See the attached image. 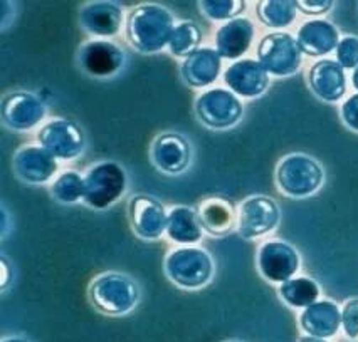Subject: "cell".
Wrapping results in <instances>:
<instances>
[{
  "label": "cell",
  "mask_w": 358,
  "mask_h": 342,
  "mask_svg": "<svg viewBox=\"0 0 358 342\" xmlns=\"http://www.w3.org/2000/svg\"><path fill=\"white\" fill-rule=\"evenodd\" d=\"M173 14L158 3H141L128 14L124 22L127 40L141 54H155L165 49L172 39Z\"/></svg>",
  "instance_id": "6da1fadb"
},
{
  "label": "cell",
  "mask_w": 358,
  "mask_h": 342,
  "mask_svg": "<svg viewBox=\"0 0 358 342\" xmlns=\"http://www.w3.org/2000/svg\"><path fill=\"white\" fill-rule=\"evenodd\" d=\"M141 290L138 282L122 272H101L87 285V300L94 311L108 317H124L138 307Z\"/></svg>",
  "instance_id": "7a4b0ae2"
},
{
  "label": "cell",
  "mask_w": 358,
  "mask_h": 342,
  "mask_svg": "<svg viewBox=\"0 0 358 342\" xmlns=\"http://www.w3.org/2000/svg\"><path fill=\"white\" fill-rule=\"evenodd\" d=\"M165 275L182 290H199L207 287L215 275V262L206 248L184 245L173 248L165 258Z\"/></svg>",
  "instance_id": "3957f363"
},
{
  "label": "cell",
  "mask_w": 358,
  "mask_h": 342,
  "mask_svg": "<svg viewBox=\"0 0 358 342\" xmlns=\"http://www.w3.org/2000/svg\"><path fill=\"white\" fill-rule=\"evenodd\" d=\"M278 190L289 198H308L318 193L324 183V170L305 153L286 154L274 171Z\"/></svg>",
  "instance_id": "277c9868"
},
{
  "label": "cell",
  "mask_w": 358,
  "mask_h": 342,
  "mask_svg": "<svg viewBox=\"0 0 358 342\" xmlns=\"http://www.w3.org/2000/svg\"><path fill=\"white\" fill-rule=\"evenodd\" d=\"M128 190V174L120 163L99 161L85 173V203L93 210H106Z\"/></svg>",
  "instance_id": "5b68a950"
},
{
  "label": "cell",
  "mask_w": 358,
  "mask_h": 342,
  "mask_svg": "<svg viewBox=\"0 0 358 342\" xmlns=\"http://www.w3.org/2000/svg\"><path fill=\"white\" fill-rule=\"evenodd\" d=\"M256 54L262 68L276 77L293 76L303 62V52L296 43V37L282 31L269 32L262 37L257 44Z\"/></svg>",
  "instance_id": "8992f818"
},
{
  "label": "cell",
  "mask_w": 358,
  "mask_h": 342,
  "mask_svg": "<svg viewBox=\"0 0 358 342\" xmlns=\"http://www.w3.org/2000/svg\"><path fill=\"white\" fill-rule=\"evenodd\" d=\"M194 110L203 126L217 131L234 128L244 116V106L239 96L222 87H214L199 94Z\"/></svg>",
  "instance_id": "52a82bcc"
},
{
  "label": "cell",
  "mask_w": 358,
  "mask_h": 342,
  "mask_svg": "<svg viewBox=\"0 0 358 342\" xmlns=\"http://www.w3.org/2000/svg\"><path fill=\"white\" fill-rule=\"evenodd\" d=\"M237 232L245 240L269 235L281 222V208L276 200L266 195H252L237 207Z\"/></svg>",
  "instance_id": "ba28073f"
},
{
  "label": "cell",
  "mask_w": 358,
  "mask_h": 342,
  "mask_svg": "<svg viewBox=\"0 0 358 342\" xmlns=\"http://www.w3.org/2000/svg\"><path fill=\"white\" fill-rule=\"evenodd\" d=\"M39 146L61 161H71L81 156L86 149V136L74 121L56 118L45 123L37 133Z\"/></svg>",
  "instance_id": "9c48e42d"
},
{
  "label": "cell",
  "mask_w": 358,
  "mask_h": 342,
  "mask_svg": "<svg viewBox=\"0 0 358 342\" xmlns=\"http://www.w3.org/2000/svg\"><path fill=\"white\" fill-rule=\"evenodd\" d=\"M78 68L90 77H115L127 64V56L122 47L106 39L87 40L76 54Z\"/></svg>",
  "instance_id": "30bf717a"
},
{
  "label": "cell",
  "mask_w": 358,
  "mask_h": 342,
  "mask_svg": "<svg viewBox=\"0 0 358 342\" xmlns=\"http://www.w3.org/2000/svg\"><path fill=\"white\" fill-rule=\"evenodd\" d=\"M127 214L133 233L140 239L153 241L162 239L166 233L169 211L164 203L152 195H133L128 200Z\"/></svg>",
  "instance_id": "8fae6325"
},
{
  "label": "cell",
  "mask_w": 358,
  "mask_h": 342,
  "mask_svg": "<svg viewBox=\"0 0 358 342\" xmlns=\"http://www.w3.org/2000/svg\"><path fill=\"white\" fill-rule=\"evenodd\" d=\"M257 270L266 281L273 283H285L298 274L301 267V257L298 250L288 241L268 240L257 250Z\"/></svg>",
  "instance_id": "7c38bea8"
},
{
  "label": "cell",
  "mask_w": 358,
  "mask_h": 342,
  "mask_svg": "<svg viewBox=\"0 0 358 342\" xmlns=\"http://www.w3.org/2000/svg\"><path fill=\"white\" fill-rule=\"evenodd\" d=\"M192 144L178 133H160L150 144V160L153 166L170 177L185 173L192 165Z\"/></svg>",
  "instance_id": "4fadbf2b"
},
{
  "label": "cell",
  "mask_w": 358,
  "mask_h": 342,
  "mask_svg": "<svg viewBox=\"0 0 358 342\" xmlns=\"http://www.w3.org/2000/svg\"><path fill=\"white\" fill-rule=\"evenodd\" d=\"M2 123L12 131H29L45 118V104L29 91H12L0 104Z\"/></svg>",
  "instance_id": "5bb4252c"
},
{
  "label": "cell",
  "mask_w": 358,
  "mask_h": 342,
  "mask_svg": "<svg viewBox=\"0 0 358 342\" xmlns=\"http://www.w3.org/2000/svg\"><path fill=\"white\" fill-rule=\"evenodd\" d=\"M57 170V160L45 151L43 146H22L12 158V171L20 181L27 185H44L51 181Z\"/></svg>",
  "instance_id": "9a60e30c"
},
{
  "label": "cell",
  "mask_w": 358,
  "mask_h": 342,
  "mask_svg": "<svg viewBox=\"0 0 358 342\" xmlns=\"http://www.w3.org/2000/svg\"><path fill=\"white\" fill-rule=\"evenodd\" d=\"M224 82L239 98L254 99L268 91L269 73L259 61L239 59L224 70Z\"/></svg>",
  "instance_id": "2e32d148"
},
{
  "label": "cell",
  "mask_w": 358,
  "mask_h": 342,
  "mask_svg": "<svg viewBox=\"0 0 358 342\" xmlns=\"http://www.w3.org/2000/svg\"><path fill=\"white\" fill-rule=\"evenodd\" d=\"M199 220L203 232L209 233L215 239H224L231 235L232 232L237 230V216L239 210L234 205V202L220 195H212L199 202L197 208Z\"/></svg>",
  "instance_id": "e0dca14e"
},
{
  "label": "cell",
  "mask_w": 358,
  "mask_h": 342,
  "mask_svg": "<svg viewBox=\"0 0 358 342\" xmlns=\"http://www.w3.org/2000/svg\"><path fill=\"white\" fill-rule=\"evenodd\" d=\"M306 79L311 93L324 103H338L347 94V74L336 59L316 61Z\"/></svg>",
  "instance_id": "ac0fdd59"
},
{
  "label": "cell",
  "mask_w": 358,
  "mask_h": 342,
  "mask_svg": "<svg viewBox=\"0 0 358 342\" xmlns=\"http://www.w3.org/2000/svg\"><path fill=\"white\" fill-rule=\"evenodd\" d=\"M123 9L115 2L96 0L87 2L79 10V24L90 34L98 37H113L122 31Z\"/></svg>",
  "instance_id": "d6986e66"
},
{
  "label": "cell",
  "mask_w": 358,
  "mask_h": 342,
  "mask_svg": "<svg viewBox=\"0 0 358 342\" xmlns=\"http://www.w3.org/2000/svg\"><path fill=\"white\" fill-rule=\"evenodd\" d=\"M299 327L306 336L331 339L341 329V308L333 300H318L303 308L299 314Z\"/></svg>",
  "instance_id": "ffe728a7"
},
{
  "label": "cell",
  "mask_w": 358,
  "mask_h": 342,
  "mask_svg": "<svg viewBox=\"0 0 358 342\" xmlns=\"http://www.w3.org/2000/svg\"><path fill=\"white\" fill-rule=\"evenodd\" d=\"M340 31L330 20H308L298 29L296 43L308 57H323L336 51L340 44Z\"/></svg>",
  "instance_id": "44dd1931"
},
{
  "label": "cell",
  "mask_w": 358,
  "mask_h": 342,
  "mask_svg": "<svg viewBox=\"0 0 358 342\" xmlns=\"http://www.w3.org/2000/svg\"><path fill=\"white\" fill-rule=\"evenodd\" d=\"M256 29L248 17H237L222 24L215 32V51L222 59L239 61L251 47Z\"/></svg>",
  "instance_id": "7402d4cb"
},
{
  "label": "cell",
  "mask_w": 358,
  "mask_h": 342,
  "mask_svg": "<svg viewBox=\"0 0 358 342\" xmlns=\"http://www.w3.org/2000/svg\"><path fill=\"white\" fill-rule=\"evenodd\" d=\"M222 70V57L212 47H201L180 64V76L190 87L214 84Z\"/></svg>",
  "instance_id": "603a6c76"
},
{
  "label": "cell",
  "mask_w": 358,
  "mask_h": 342,
  "mask_svg": "<svg viewBox=\"0 0 358 342\" xmlns=\"http://www.w3.org/2000/svg\"><path fill=\"white\" fill-rule=\"evenodd\" d=\"M165 235L180 247L197 245L203 237V228L199 220L197 210L184 205L170 208Z\"/></svg>",
  "instance_id": "cb8c5ba5"
},
{
  "label": "cell",
  "mask_w": 358,
  "mask_h": 342,
  "mask_svg": "<svg viewBox=\"0 0 358 342\" xmlns=\"http://www.w3.org/2000/svg\"><path fill=\"white\" fill-rule=\"evenodd\" d=\"M322 289L310 277H293L280 285V297L294 308H306L318 302Z\"/></svg>",
  "instance_id": "d4e9b609"
},
{
  "label": "cell",
  "mask_w": 358,
  "mask_h": 342,
  "mask_svg": "<svg viewBox=\"0 0 358 342\" xmlns=\"http://www.w3.org/2000/svg\"><path fill=\"white\" fill-rule=\"evenodd\" d=\"M257 19L266 27L281 29L289 27L298 14V2L294 0H262L256 7Z\"/></svg>",
  "instance_id": "484cf974"
},
{
  "label": "cell",
  "mask_w": 358,
  "mask_h": 342,
  "mask_svg": "<svg viewBox=\"0 0 358 342\" xmlns=\"http://www.w3.org/2000/svg\"><path fill=\"white\" fill-rule=\"evenodd\" d=\"M202 43V29L192 20L178 22L173 29L172 39H170L169 49L175 57H184L187 59L201 49Z\"/></svg>",
  "instance_id": "4316f807"
},
{
  "label": "cell",
  "mask_w": 358,
  "mask_h": 342,
  "mask_svg": "<svg viewBox=\"0 0 358 342\" xmlns=\"http://www.w3.org/2000/svg\"><path fill=\"white\" fill-rule=\"evenodd\" d=\"M54 200L64 205H74L85 200V174L74 170L62 171L51 185Z\"/></svg>",
  "instance_id": "83f0119b"
},
{
  "label": "cell",
  "mask_w": 358,
  "mask_h": 342,
  "mask_svg": "<svg viewBox=\"0 0 358 342\" xmlns=\"http://www.w3.org/2000/svg\"><path fill=\"white\" fill-rule=\"evenodd\" d=\"M199 9L210 20H232L245 10L248 3L244 0H201Z\"/></svg>",
  "instance_id": "f1b7e54d"
},
{
  "label": "cell",
  "mask_w": 358,
  "mask_h": 342,
  "mask_svg": "<svg viewBox=\"0 0 358 342\" xmlns=\"http://www.w3.org/2000/svg\"><path fill=\"white\" fill-rule=\"evenodd\" d=\"M336 62L343 69L355 70L358 68V37L345 36L340 39L338 47H336Z\"/></svg>",
  "instance_id": "f546056e"
},
{
  "label": "cell",
  "mask_w": 358,
  "mask_h": 342,
  "mask_svg": "<svg viewBox=\"0 0 358 342\" xmlns=\"http://www.w3.org/2000/svg\"><path fill=\"white\" fill-rule=\"evenodd\" d=\"M341 329L348 339H358V297L348 299L341 307Z\"/></svg>",
  "instance_id": "4dcf8cb0"
},
{
  "label": "cell",
  "mask_w": 358,
  "mask_h": 342,
  "mask_svg": "<svg viewBox=\"0 0 358 342\" xmlns=\"http://www.w3.org/2000/svg\"><path fill=\"white\" fill-rule=\"evenodd\" d=\"M340 114L345 126L358 133V93L352 94L347 101H343L340 107Z\"/></svg>",
  "instance_id": "1f68e13d"
},
{
  "label": "cell",
  "mask_w": 358,
  "mask_h": 342,
  "mask_svg": "<svg viewBox=\"0 0 358 342\" xmlns=\"http://www.w3.org/2000/svg\"><path fill=\"white\" fill-rule=\"evenodd\" d=\"M333 6H335L333 0H298V10L305 15H315V17L328 14Z\"/></svg>",
  "instance_id": "d6a6232c"
},
{
  "label": "cell",
  "mask_w": 358,
  "mask_h": 342,
  "mask_svg": "<svg viewBox=\"0 0 358 342\" xmlns=\"http://www.w3.org/2000/svg\"><path fill=\"white\" fill-rule=\"evenodd\" d=\"M0 267H2V292H6L7 287H9L10 281H12L14 270H12L9 260H7L6 257H0Z\"/></svg>",
  "instance_id": "836d02e7"
},
{
  "label": "cell",
  "mask_w": 358,
  "mask_h": 342,
  "mask_svg": "<svg viewBox=\"0 0 358 342\" xmlns=\"http://www.w3.org/2000/svg\"><path fill=\"white\" fill-rule=\"evenodd\" d=\"M298 342H330L328 339H320V337H311V336H303L299 337Z\"/></svg>",
  "instance_id": "e575fe53"
},
{
  "label": "cell",
  "mask_w": 358,
  "mask_h": 342,
  "mask_svg": "<svg viewBox=\"0 0 358 342\" xmlns=\"http://www.w3.org/2000/svg\"><path fill=\"white\" fill-rule=\"evenodd\" d=\"M2 342H29L26 337H20V336H9V337H3Z\"/></svg>",
  "instance_id": "d590c367"
},
{
  "label": "cell",
  "mask_w": 358,
  "mask_h": 342,
  "mask_svg": "<svg viewBox=\"0 0 358 342\" xmlns=\"http://www.w3.org/2000/svg\"><path fill=\"white\" fill-rule=\"evenodd\" d=\"M352 86L355 87L357 93H358V68L353 70V74H352Z\"/></svg>",
  "instance_id": "8d00e7d4"
},
{
  "label": "cell",
  "mask_w": 358,
  "mask_h": 342,
  "mask_svg": "<svg viewBox=\"0 0 358 342\" xmlns=\"http://www.w3.org/2000/svg\"><path fill=\"white\" fill-rule=\"evenodd\" d=\"M224 342H244V341H237V339H231V341H224Z\"/></svg>",
  "instance_id": "74e56055"
}]
</instances>
